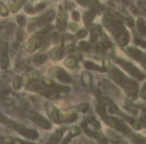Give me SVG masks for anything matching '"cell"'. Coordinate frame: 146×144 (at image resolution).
Here are the masks:
<instances>
[{
    "instance_id": "6da1fadb",
    "label": "cell",
    "mask_w": 146,
    "mask_h": 144,
    "mask_svg": "<svg viewBox=\"0 0 146 144\" xmlns=\"http://www.w3.org/2000/svg\"><path fill=\"white\" fill-rule=\"evenodd\" d=\"M104 25L114 34L118 44L121 47L127 45L130 40V36L127 29L122 26L121 21L110 13L106 14L103 19Z\"/></svg>"
},
{
    "instance_id": "7a4b0ae2",
    "label": "cell",
    "mask_w": 146,
    "mask_h": 144,
    "mask_svg": "<svg viewBox=\"0 0 146 144\" xmlns=\"http://www.w3.org/2000/svg\"><path fill=\"white\" fill-rule=\"evenodd\" d=\"M46 114L50 120L51 122L60 125L62 123L70 124L74 121H76L78 116L74 113H62L55 105H53L51 102H46L44 105Z\"/></svg>"
},
{
    "instance_id": "3957f363",
    "label": "cell",
    "mask_w": 146,
    "mask_h": 144,
    "mask_svg": "<svg viewBox=\"0 0 146 144\" xmlns=\"http://www.w3.org/2000/svg\"><path fill=\"white\" fill-rule=\"evenodd\" d=\"M0 123L4 125L5 126L14 130L15 132H17L18 134H20L21 136H22L23 137H25L27 139L37 140L39 137V135L36 131H34L33 129H29V128L26 127L25 126L9 119L8 117L3 115L2 113H0Z\"/></svg>"
},
{
    "instance_id": "277c9868",
    "label": "cell",
    "mask_w": 146,
    "mask_h": 144,
    "mask_svg": "<svg viewBox=\"0 0 146 144\" xmlns=\"http://www.w3.org/2000/svg\"><path fill=\"white\" fill-rule=\"evenodd\" d=\"M25 88L29 91L36 92L49 99H56L57 97L56 92L53 89L48 88L43 85L41 81H33L28 79L27 82H25Z\"/></svg>"
},
{
    "instance_id": "5b68a950",
    "label": "cell",
    "mask_w": 146,
    "mask_h": 144,
    "mask_svg": "<svg viewBox=\"0 0 146 144\" xmlns=\"http://www.w3.org/2000/svg\"><path fill=\"white\" fill-rule=\"evenodd\" d=\"M48 32L49 29H44L35 33L26 44V50L29 53H33L38 48H40L43 44L48 39Z\"/></svg>"
},
{
    "instance_id": "8992f818",
    "label": "cell",
    "mask_w": 146,
    "mask_h": 144,
    "mask_svg": "<svg viewBox=\"0 0 146 144\" xmlns=\"http://www.w3.org/2000/svg\"><path fill=\"white\" fill-rule=\"evenodd\" d=\"M56 13L53 9H48L41 15L32 19L28 24V31L29 32H33L37 27L44 26L50 23L55 18Z\"/></svg>"
},
{
    "instance_id": "52a82bcc",
    "label": "cell",
    "mask_w": 146,
    "mask_h": 144,
    "mask_svg": "<svg viewBox=\"0 0 146 144\" xmlns=\"http://www.w3.org/2000/svg\"><path fill=\"white\" fill-rule=\"evenodd\" d=\"M114 58V61L118 63L120 66H121L125 70H127L132 76L135 77L136 79H139V80H143L145 78V74L144 73H142L140 70H139L136 67H134L133 65H132L130 62L125 61L124 59L122 58H120L118 56H113Z\"/></svg>"
},
{
    "instance_id": "ba28073f",
    "label": "cell",
    "mask_w": 146,
    "mask_h": 144,
    "mask_svg": "<svg viewBox=\"0 0 146 144\" xmlns=\"http://www.w3.org/2000/svg\"><path fill=\"white\" fill-rule=\"evenodd\" d=\"M25 115L27 118L31 120L33 123H35L37 126H38L39 127H41L44 130H50L52 127L51 123L37 112L28 111V112L25 113Z\"/></svg>"
},
{
    "instance_id": "9c48e42d",
    "label": "cell",
    "mask_w": 146,
    "mask_h": 144,
    "mask_svg": "<svg viewBox=\"0 0 146 144\" xmlns=\"http://www.w3.org/2000/svg\"><path fill=\"white\" fill-rule=\"evenodd\" d=\"M104 121L108 125L110 126V127L114 128L115 130L125 134V135H129L131 133V130L128 128V126L124 124L121 120H120L119 119L117 118H113V117H110V116H107Z\"/></svg>"
},
{
    "instance_id": "30bf717a",
    "label": "cell",
    "mask_w": 146,
    "mask_h": 144,
    "mask_svg": "<svg viewBox=\"0 0 146 144\" xmlns=\"http://www.w3.org/2000/svg\"><path fill=\"white\" fill-rule=\"evenodd\" d=\"M0 65L2 69L5 70L9 67V58L8 53V41L4 38L0 39Z\"/></svg>"
},
{
    "instance_id": "8fae6325",
    "label": "cell",
    "mask_w": 146,
    "mask_h": 144,
    "mask_svg": "<svg viewBox=\"0 0 146 144\" xmlns=\"http://www.w3.org/2000/svg\"><path fill=\"white\" fill-rule=\"evenodd\" d=\"M50 77L56 78L59 81L62 82V83H71L72 82V78L71 76L68 74V73L64 70L63 68L60 67H56L54 68H52L50 73H49Z\"/></svg>"
},
{
    "instance_id": "7c38bea8",
    "label": "cell",
    "mask_w": 146,
    "mask_h": 144,
    "mask_svg": "<svg viewBox=\"0 0 146 144\" xmlns=\"http://www.w3.org/2000/svg\"><path fill=\"white\" fill-rule=\"evenodd\" d=\"M79 4L86 7L94 13H101L105 9L104 6L98 0H76Z\"/></svg>"
},
{
    "instance_id": "4fadbf2b",
    "label": "cell",
    "mask_w": 146,
    "mask_h": 144,
    "mask_svg": "<svg viewBox=\"0 0 146 144\" xmlns=\"http://www.w3.org/2000/svg\"><path fill=\"white\" fill-rule=\"evenodd\" d=\"M110 76L117 85H119L122 87H124V85H126V83L127 81V79L126 78L125 74L115 67H112V69L110 71Z\"/></svg>"
},
{
    "instance_id": "5bb4252c",
    "label": "cell",
    "mask_w": 146,
    "mask_h": 144,
    "mask_svg": "<svg viewBox=\"0 0 146 144\" xmlns=\"http://www.w3.org/2000/svg\"><path fill=\"white\" fill-rule=\"evenodd\" d=\"M124 88L128 95V96L131 99H136L139 92V85L138 83L133 79H127L126 85H124Z\"/></svg>"
},
{
    "instance_id": "9a60e30c",
    "label": "cell",
    "mask_w": 146,
    "mask_h": 144,
    "mask_svg": "<svg viewBox=\"0 0 146 144\" xmlns=\"http://www.w3.org/2000/svg\"><path fill=\"white\" fill-rule=\"evenodd\" d=\"M66 131H67V128L65 126H61V127L57 128L55 131V132L50 137L49 140L46 142L45 144H59L60 142L62 141Z\"/></svg>"
},
{
    "instance_id": "2e32d148",
    "label": "cell",
    "mask_w": 146,
    "mask_h": 144,
    "mask_svg": "<svg viewBox=\"0 0 146 144\" xmlns=\"http://www.w3.org/2000/svg\"><path fill=\"white\" fill-rule=\"evenodd\" d=\"M125 51L132 58H133V59H135L137 61H141L143 65H145L146 63L145 57L144 58L143 53L140 50H139L138 49H135V48H133V47H127V48H126Z\"/></svg>"
},
{
    "instance_id": "e0dca14e",
    "label": "cell",
    "mask_w": 146,
    "mask_h": 144,
    "mask_svg": "<svg viewBox=\"0 0 146 144\" xmlns=\"http://www.w3.org/2000/svg\"><path fill=\"white\" fill-rule=\"evenodd\" d=\"M0 144H35L13 137H1Z\"/></svg>"
},
{
    "instance_id": "ac0fdd59",
    "label": "cell",
    "mask_w": 146,
    "mask_h": 144,
    "mask_svg": "<svg viewBox=\"0 0 146 144\" xmlns=\"http://www.w3.org/2000/svg\"><path fill=\"white\" fill-rule=\"evenodd\" d=\"M115 114H119L124 120H126L127 123H129L133 127V129H135V130H140L141 129V126H140V124L136 120H134L133 118H132V117H130V116H128L127 114H124L123 112H121V111H120L119 109L116 111V113Z\"/></svg>"
},
{
    "instance_id": "d6986e66",
    "label": "cell",
    "mask_w": 146,
    "mask_h": 144,
    "mask_svg": "<svg viewBox=\"0 0 146 144\" xmlns=\"http://www.w3.org/2000/svg\"><path fill=\"white\" fill-rule=\"evenodd\" d=\"M67 16L65 13H61L56 19V28L60 32H63L67 27Z\"/></svg>"
},
{
    "instance_id": "ffe728a7",
    "label": "cell",
    "mask_w": 146,
    "mask_h": 144,
    "mask_svg": "<svg viewBox=\"0 0 146 144\" xmlns=\"http://www.w3.org/2000/svg\"><path fill=\"white\" fill-rule=\"evenodd\" d=\"M25 0H9L8 2V9L13 12L15 13L19 10V9L22 6Z\"/></svg>"
},
{
    "instance_id": "44dd1931",
    "label": "cell",
    "mask_w": 146,
    "mask_h": 144,
    "mask_svg": "<svg viewBox=\"0 0 146 144\" xmlns=\"http://www.w3.org/2000/svg\"><path fill=\"white\" fill-rule=\"evenodd\" d=\"M84 67L88 70H93V71H98V72H105L106 71L105 67H102L90 61H86L84 62Z\"/></svg>"
},
{
    "instance_id": "7402d4cb",
    "label": "cell",
    "mask_w": 146,
    "mask_h": 144,
    "mask_svg": "<svg viewBox=\"0 0 146 144\" xmlns=\"http://www.w3.org/2000/svg\"><path fill=\"white\" fill-rule=\"evenodd\" d=\"M96 109H97L98 114L101 116V118H102L103 120H104V119L108 116L107 114H106L105 104H104L102 101L98 100V101L97 102V103H96Z\"/></svg>"
},
{
    "instance_id": "603a6c76",
    "label": "cell",
    "mask_w": 146,
    "mask_h": 144,
    "mask_svg": "<svg viewBox=\"0 0 146 144\" xmlns=\"http://www.w3.org/2000/svg\"><path fill=\"white\" fill-rule=\"evenodd\" d=\"M49 55L55 61H60L63 56V51L60 48H54L50 51Z\"/></svg>"
},
{
    "instance_id": "cb8c5ba5",
    "label": "cell",
    "mask_w": 146,
    "mask_h": 144,
    "mask_svg": "<svg viewBox=\"0 0 146 144\" xmlns=\"http://www.w3.org/2000/svg\"><path fill=\"white\" fill-rule=\"evenodd\" d=\"M95 18V13L92 11H87L85 13L84 15V23L87 27L91 26L92 21L93 20V19Z\"/></svg>"
},
{
    "instance_id": "d4e9b609",
    "label": "cell",
    "mask_w": 146,
    "mask_h": 144,
    "mask_svg": "<svg viewBox=\"0 0 146 144\" xmlns=\"http://www.w3.org/2000/svg\"><path fill=\"white\" fill-rule=\"evenodd\" d=\"M130 138L134 144H146V138L134 133H130Z\"/></svg>"
},
{
    "instance_id": "484cf974",
    "label": "cell",
    "mask_w": 146,
    "mask_h": 144,
    "mask_svg": "<svg viewBox=\"0 0 146 144\" xmlns=\"http://www.w3.org/2000/svg\"><path fill=\"white\" fill-rule=\"evenodd\" d=\"M33 62L36 63L37 65L44 64V63L47 61V55H42V54H36V55H33Z\"/></svg>"
},
{
    "instance_id": "4316f807",
    "label": "cell",
    "mask_w": 146,
    "mask_h": 144,
    "mask_svg": "<svg viewBox=\"0 0 146 144\" xmlns=\"http://www.w3.org/2000/svg\"><path fill=\"white\" fill-rule=\"evenodd\" d=\"M64 65L68 68H74V67L77 66V59L74 56H69L65 59Z\"/></svg>"
},
{
    "instance_id": "83f0119b",
    "label": "cell",
    "mask_w": 146,
    "mask_h": 144,
    "mask_svg": "<svg viewBox=\"0 0 146 144\" xmlns=\"http://www.w3.org/2000/svg\"><path fill=\"white\" fill-rule=\"evenodd\" d=\"M81 80L84 85H90L92 84V76L89 73L84 72L81 76Z\"/></svg>"
},
{
    "instance_id": "f1b7e54d",
    "label": "cell",
    "mask_w": 146,
    "mask_h": 144,
    "mask_svg": "<svg viewBox=\"0 0 146 144\" xmlns=\"http://www.w3.org/2000/svg\"><path fill=\"white\" fill-rule=\"evenodd\" d=\"M13 88L15 90H19L21 87V84H22V79L21 76H16L14 80H13Z\"/></svg>"
},
{
    "instance_id": "f546056e",
    "label": "cell",
    "mask_w": 146,
    "mask_h": 144,
    "mask_svg": "<svg viewBox=\"0 0 146 144\" xmlns=\"http://www.w3.org/2000/svg\"><path fill=\"white\" fill-rule=\"evenodd\" d=\"M138 27L142 34H146V22L145 20L142 18L139 19L138 20Z\"/></svg>"
},
{
    "instance_id": "4dcf8cb0",
    "label": "cell",
    "mask_w": 146,
    "mask_h": 144,
    "mask_svg": "<svg viewBox=\"0 0 146 144\" xmlns=\"http://www.w3.org/2000/svg\"><path fill=\"white\" fill-rule=\"evenodd\" d=\"M9 15V9L6 4H4L3 2H0V15L1 16H7Z\"/></svg>"
},
{
    "instance_id": "1f68e13d",
    "label": "cell",
    "mask_w": 146,
    "mask_h": 144,
    "mask_svg": "<svg viewBox=\"0 0 146 144\" xmlns=\"http://www.w3.org/2000/svg\"><path fill=\"white\" fill-rule=\"evenodd\" d=\"M78 48H79V50H80V51H89L90 49H91V45H90L88 43L82 41V42H80V43L79 44Z\"/></svg>"
},
{
    "instance_id": "d6a6232c",
    "label": "cell",
    "mask_w": 146,
    "mask_h": 144,
    "mask_svg": "<svg viewBox=\"0 0 146 144\" xmlns=\"http://www.w3.org/2000/svg\"><path fill=\"white\" fill-rule=\"evenodd\" d=\"M24 10H25V12H26L27 14H28V15H33V14L36 12L35 8L32 5V3H27V4H26L25 7H24Z\"/></svg>"
},
{
    "instance_id": "836d02e7",
    "label": "cell",
    "mask_w": 146,
    "mask_h": 144,
    "mask_svg": "<svg viewBox=\"0 0 146 144\" xmlns=\"http://www.w3.org/2000/svg\"><path fill=\"white\" fill-rule=\"evenodd\" d=\"M88 109H89V104H87V103H82V104L78 106V110L82 112V113L87 112Z\"/></svg>"
},
{
    "instance_id": "e575fe53",
    "label": "cell",
    "mask_w": 146,
    "mask_h": 144,
    "mask_svg": "<svg viewBox=\"0 0 146 144\" xmlns=\"http://www.w3.org/2000/svg\"><path fill=\"white\" fill-rule=\"evenodd\" d=\"M16 22L20 25V26H23L26 24V18L23 15H18L16 17Z\"/></svg>"
},
{
    "instance_id": "d590c367",
    "label": "cell",
    "mask_w": 146,
    "mask_h": 144,
    "mask_svg": "<svg viewBox=\"0 0 146 144\" xmlns=\"http://www.w3.org/2000/svg\"><path fill=\"white\" fill-rule=\"evenodd\" d=\"M80 133V130L79 129V127H74L71 131H70V134L73 137H76Z\"/></svg>"
},
{
    "instance_id": "8d00e7d4",
    "label": "cell",
    "mask_w": 146,
    "mask_h": 144,
    "mask_svg": "<svg viewBox=\"0 0 146 144\" xmlns=\"http://www.w3.org/2000/svg\"><path fill=\"white\" fill-rule=\"evenodd\" d=\"M72 18L74 21H79L80 20V13L78 11H74L72 13Z\"/></svg>"
},
{
    "instance_id": "74e56055",
    "label": "cell",
    "mask_w": 146,
    "mask_h": 144,
    "mask_svg": "<svg viewBox=\"0 0 146 144\" xmlns=\"http://www.w3.org/2000/svg\"><path fill=\"white\" fill-rule=\"evenodd\" d=\"M86 35H87V31L86 30H80L77 33V37L80 38H83L86 37Z\"/></svg>"
},
{
    "instance_id": "f35d334b",
    "label": "cell",
    "mask_w": 146,
    "mask_h": 144,
    "mask_svg": "<svg viewBox=\"0 0 146 144\" xmlns=\"http://www.w3.org/2000/svg\"><path fill=\"white\" fill-rule=\"evenodd\" d=\"M72 137H73V136L69 133V135H68V136L62 140V143L61 144H68V143L70 142V140H71Z\"/></svg>"
},
{
    "instance_id": "ab89813d",
    "label": "cell",
    "mask_w": 146,
    "mask_h": 144,
    "mask_svg": "<svg viewBox=\"0 0 146 144\" xmlns=\"http://www.w3.org/2000/svg\"><path fill=\"white\" fill-rule=\"evenodd\" d=\"M140 122L142 123V125L146 128V113H143L141 117H140Z\"/></svg>"
},
{
    "instance_id": "60d3db41",
    "label": "cell",
    "mask_w": 146,
    "mask_h": 144,
    "mask_svg": "<svg viewBox=\"0 0 146 144\" xmlns=\"http://www.w3.org/2000/svg\"><path fill=\"white\" fill-rule=\"evenodd\" d=\"M140 96H141L143 99L146 100V85L142 88V90H141V91H140Z\"/></svg>"
},
{
    "instance_id": "b9f144b4",
    "label": "cell",
    "mask_w": 146,
    "mask_h": 144,
    "mask_svg": "<svg viewBox=\"0 0 146 144\" xmlns=\"http://www.w3.org/2000/svg\"><path fill=\"white\" fill-rule=\"evenodd\" d=\"M45 7V3H38L36 7H35V10H40L42 9H44Z\"/></svg>"
},
{
    "instance_id": "7bdbcfd3",
    "label": "cell",
    "mask_w": 146,
    "mask_h": 144,
    "mask_svg": "<svg viewBox=\"0 0 146 144\" xmlns=\"http://www.w3.org/2000/svg\"><path fill=\"white\" fill-rule=\"evenodd\" d=\"M67 48H68V51H70V52H73V51L75 50V46L74 44H68Z\"/></svg>"
},
{
    "instance_id": "ee69618b",
    "label": "cell",
    "mask_w": 146,
    "mask_h": 144,
    "mask_svg": "<svg viewBox=\"0 0 146 144\" xmlns=\"http://www.w3.org/2000/svg\"><path fill=\"white\" fill-rule=\"evenodd\" d=\"M69 26L72 28V30H73V31H76V30H77V28H78L77 25H75V24H74V23H70V24H69Z\"/></svg>"
},
{
    "instance_id": "f6af8a7d",
    "label": "cell",
    "mask_w": 146,
    "mask_h": 144,
    "mask_svg": "<svg viewBox=\"0 0 146 144\" xmlns=\"http://www.w3.org/2000/svg\"><path fill=\"white\" fill-rule=\"evenodd\" d=\"M104 67H105V68H108V67H110V61H109L108 59H105V60L104 61Z\"/></svg>"
},
{
    "instance_id": "bcb514c9",
    "label": "cell",
    "mask_w": 146,
    "mask_h": 144,
    "mask_svg": "<svg viewBox=\"0 0 146 144\" xmlns=\"http://www.w3.org/2000/svg\"><path fill=\"white\" fill-rule=\"evenodd\" d=\"M116 144H127V143H125V142H122V141H120V142H118Z\"/></svg>"
},
{
    "instance_id": "7dc6e473",
    "label": "cell",
    "mask_w": 146,
    "mask_h": 144,
    "mask_svg": "<svg viewBox=\"0 0 146 144\" xmlns=\"http://www.w3.org/2000/svg\"><path fill=\"white\" fill-rule=\"evenodd\" d=\"M145 60H146V55H145Z\"/></svg>"
}]
</instances>
